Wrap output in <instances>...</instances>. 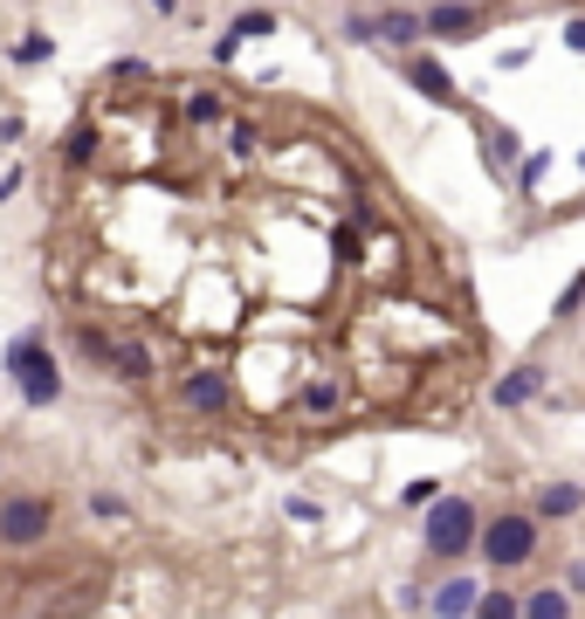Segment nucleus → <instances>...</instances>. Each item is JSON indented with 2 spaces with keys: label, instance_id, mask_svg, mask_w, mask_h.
Here are the masks:
<instances>
[{
  "label": "nucleus",
  "instance_id": "nucleus-1",
  "mask_svg": "<svg viewBox=\"0 0 585 619\" xmlns=\"http://www.w3.org/2000/svg\"><path fill=\"white\" fill-rule=\"evenodd\" d=\"M8 372H14V385H21V399H29V406H56L63 399L56 358H48V345L35 338V330H21V338L8 345Z\"/></svg>",
  "mask_w": 585,
  "mask_h": 619
},
{
  "label": "nucleus",
  "instance_id": "nucleus-2",
  "mask_svg": "<svg viewBox=\"0 0 585 619\" xmlns=\"http://www.w3.org/2000/svg\"><path fill=\"white\" fill-rule=\"evenodd\" d=\"M475 544H482V558H490L496 572H517V564L538 558V524H530V516H496Z\"/></svg>",
  "mask_w": 585,
  "mask_h": 619
},
{
  "label": "nucleus",
  "instance_id": "nucleus-3",
  "mask_svg": "<svg viewBox=\"0 0 585 619\" xmlns=\"http://www.w3.org/2000/svg\"><path fill=\"white\" fill-rule=\"evenodd\" d=\"M469 544H475V503L441 496L435 516H427V551H435V558H462Z\"/></svg>",
  "mask_w": 585,
  "mask_h": 619
},
{
  "label": "nucleus",
  "instance_id": "nucleus-4",
  "mask_svg": "<svg viewBox=\"0 0 585 619\" xmlns=\"http://www.w3.org/2000/svg\"><path fill=\"white\" fill-rule=\"evenodd\" d=\"M48 537V503L42 496H14V503H0V544H42Z\"/></svg>",
  "mask_w": 585,
  "mask_h": 619
},
{
  "label": "nucleus",
  "instance_id": "nucleus-5",
  "mask_svg": "<svg viewBox=\"0 0 585 619\" xmlns=\"http://www.w3.org/2000/svg\"><path fill=\"white\" fill-rule=\"evenodd\" d=\"M482 29V8H462V0H441V8L420 14V35H441V42H475Z\"/></svg>",
  "mask_w": 585,
  "mask_h": 619
},
{
  "label": "nucleus",
  "instance_id": "nucleus-6",
  "mask_svg": "<svg viewBox=\"0 0 585 619\" xmlns=\"http://www.w3.org/2000/svg\"><path fill=\"white\" fill-rule=\"evenodd\" d=\"M180 399H187L193 413H221V406H227V379H221V372H187Z\"/></svg>",
  "mask_w": 585,
  "mask_h": 619
},
{
  "label": "nucleus",
  "instance_id": "nucleus-7",
  "mask_svg": "<svg viewBox=\"0 0 585 619\" xmlns=\"http://www.w3.org/2000/svg\"><path fill=\"white\" fill-rule=\"evenodd\" d=\"M414 83H420V97H435V103H454V76L441 69V63H414Z\"/></svg>",
  "mask_w": 585,
  "mask_h": 619
},
{
  "label": "nucleus",
  "instance_id": "nucleus-8",
  "mask_svg": "<svg viewBox=\"0 0 585 619\" xmlns=\"http://www.w3.org/2000/svg\"><path fill=\"white\" fill-rule=\"evenodd\" d=\"M104 358H111L117 379H145V372H151V351H145V345H111Z\"/></svg>",
  "mask_w": 585,
  "mask_h": 619
},
{
  "label": "nucleus",
  "instance_id": "nucleus-9",
  "mask_svg": "<svg viewBox=\"0 0 585 619\" xmlns=\"http://www.w3.org/2000/svg\"><path fill=\"white\" fill-rule=\"evenodd\" d=\"M530 393H538V365H517L510 379H503V385H496V406H524Z\"/></svg>",
  "mask_w": 585,
  "mask_h": 619
},
{
  "label": "nucleus",
  "instance_id": "nucleus-10",
  "mask_svg": "<svg viewBox=\"0 0 585 619\" xmlns=\"http://www.w3.org/2000/svg\"><path fill=\"white\" fill-rule=\"evenodd\" d=\"M435 612H475V578H448L435 592Z\"/></svg>",
  "mask_w": 585,
  "mask_h": 619
},
{
  "label": "nucleus",
  "instance_id": "nucleus-11",
  "mask_svg": "<svg viewBox=\"0 0 585 619\" xmlns=\"http://www.w3.org/2000/svg\"><path fill=\"white\" fill-rule=\"evenodd\" d=\"M420 35V14H379L372 21V42H414Z\"/></svg>",
  "mask_w": 585,
  "mask_h": 619
},
{
  "label": "nucleus",
  "instance_id": "nucleus-12",
  "mask_svg": "<svg viewBox=\"0 0 585 619\" xmlns=\"http://www.w3.org/2000/svg\"><path fill=\"white\" fill-rule=\"evenodd\" d=\"M578 503H585V496H578V488H572V482H551V488H544V496H538V516H572Z\"/></svg>",
  "mask_w": 585,
  "mask_h": 619
},
{
  "label": "nucleus",
  "instance_id": "nucleus-13",
  "mask_svg": "<svg viewBox=\"0 0 585 619\" xmlns=\"http://www.w3.org/2000/svg\"><path fill=\"white\" fill-rule=\"evenodd\" d=\"M63 159H69V166H90V159H97V124H76L69 145H63Z\"/></svg>",
  "mask_w": 585,
  "mask_h": 619
},
{
  "label": "nucleus",
  "instance_id": "nucleus-14",
  "mask_svg": "<svg viewBox=\"0 0 585 619\" xmlns=\"http://www.w3.org/2000/svg\"><path fill=\"white\" fill-rule=\"evenodd\" d=\"M475 612H482V619H510L517 599H510V592H475Z\"/></svg>",
  "mask_w": 585,
  "mask_h": 619
},
{
  "label": "nucleus",
  "instance_id": "nucleus-15",
  "mask_svg": "<svg viewBox=\"0 0 585 619\" xmlns=\"http://www.w3.org/2000/svg\"><path fill=\"white\" fill-rule=\"evenodd\" d=\"M235 35H241V42H256V35H275V14H269V8L241 14V21H235Z\"/></svg>",
  "mask_w": 585,
  "mask_h": 619
},
{
  "label": "nucleus",
  "instance_id": "nucleus-16",
  "mask_svg": "<svg viewBox=\"0 0 585 619\" xmlns=\"http://www.w3.org/2000/svg\"><path fill=\"white\" fill-rule=\"evenodd\" d=\"M48 56H56V42H48V35H29V42H14V63H48Z\"/></svg>",
  "mask_w": 585,
  "mask_h": 619
},
{
  "label": "nucleus",
  "instance_id": "nucleus-17",
  "mask_svg": "<svg viewBox=\"0 0 585 619\" xmlns=\"http://www.w3.org/2000/svg\"><path fill=\"white\" fill-rule=\"evenodd\" d=\"M524 612H538V619H558V612H565V592H530V599H524Z\"/></svg>",
  "mask_w": 585,
  "mask_h": 619
},
{
  "label": "nucleus",
  "instance_id": "nucleus-18",
  "mask_svg": "<svg viewBox=\"0 0 585 619\" xmlns=\"http://www.w3.org/2000/svg\"><path fill=\"white\" fill-rule=\"evenodd\" d=\"M187 117H193V124H221V97H207V90L187 97Z\"/></svg>",
  "mask_w": 585,
  "mask_h": 619
},
{
  "label": "nucleus",
  "instance_id": "nucleus-19",
  "mask_svg": "<svg viewBox=\"0 0 585 619\" xmlns=\"http://www.w3.org/2000/svg\"><path fill=\"white\" fill-rule=\"evenodd\" d=\"M510 159H517V132L496 124V132H490V166H510Z\"/></svg>",
  "mask_w": 585,
  "mask_h": 619
},
{
  "label": "nucleus",
  "instance_id": "nucleus-20",
  "mask_svg": "<svg viewBox=\"0 0 585 619\" xmlns=\"http://www.w3.org/2000/svg\"><path fill=\"white\" fill-rule=\"evenodd\" d=\"M303 406H311V413H330V406H338V385H330V379H317L311 393H303Z\"/></svg>",
  "mask_w": 585,
  "mask_h": 619
},
{
  "label": "nucleus",
  "instance_id": "nucleus-21",
  "mask_svg": "<svg viewBox=\"0 0 585 619\" xmlns=\"http://www.w3.org/2000/svg\"><path fill=\"white\" fill-rule=\"evenodd\" d=\"M578 303H585V275L572 282V290H565V296H558V317H572V310H578Z\"/></svg>",
  "mask_w": 585,
  "mask_h": 619
},
{
  "label": "nucleus",
  "instance_id": "nucleus-22",
  "mask_svg": "<svg viewBox=\"0 0 585 619\" xmlns=\"http://www.w3.org/2000/svg\"><path fill=\"white\" fill-rule=\"evenodd\" d=\"M565 42H572L578 56H585V21H572V29H565Z\"/></svg>",
  "mask_w": 585,
  "mask_h": 619
},
{
  "label": "nucleus",
  "instance_id": "nucleus-23",
  "mask_svg": "<svg viewBox=\"0 0 585 619\" xmlns=\"http://www.w3.org/2000/svg\"><path fill=\"white\" fill-rule=\"evenodd\" d=\"M151 8H159V14H172V8H180V0H151Z\"/></svg>",
  "mask_w": 585,
  "mask_h": 619
}]
</instances>
